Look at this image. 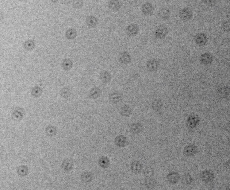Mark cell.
<instances>
[{"label":"cell","mask_w":230,"mask_h":190,"mask_svg":"<svg viewBox=\"0 0 230 190\" xmlns=\"http://www.w3.org/2000/svg\"><path fill=\"white\" fill-rule=\"evenodd\" d=\"M93 175L92 173L90 172H85L83 175V180L85 182H90L93 180Z\"/></svg>","instance_id":"cell-24"},{"label":"cell","mask_w":230,"mask_h":190,"mask_svg":"<svg viewBox=\"0 0 230 190\" xmlns=\"http://www.w3.org/2000/svg\"><path fill=\"white\" fill-rule=\"evenodd\" d=\"M141 10L144 15H152L154 12V8L151 3H147L142 5Z\"/></svg>","instance_id":"cell-8"},{"label":"cell","mask_w":230,"mask_h":190,"mask_svg":"<svg viewBox=\"0 0 230 190\" xmlns=\"http://www.w3.org/2000/svg\"><path fill=\"white\" fill-rule=\"evenodd\" d=\"M156 184V180L154 178L151 177H147L146 179L145 184V185L148 189H152L154 188Z\"/></svg>","instance_id":"cell-22"},{"label":"cell","mask_w":230,"mask_h":190,"mask_svg":"<svg viewBox=\"0 0 230 190\" xmlns=\"http://www.w3.org/2000/svg\"><path fill=\"white\" fill-rule=\"evenodd\" d=\"M142 165L140 161H135L132 162L131 169L132 171L134 173H139L141 172L142 169Z\"/></svg>","instance_id":"cell-13"},{"label":"cell","mask_w":230,"mask_h":190,"mask_svg":"<svg viewBox=\"0 0 230 190\" xmlns=\"http://www.w3.org/2000/svg\"><path fill=\"white\" fill-rule=\"evenodd\" d=\"M192 180H193V178L189 174H186L184 175L182 178V182H183V184H190L192 182Z\"/></svg>","instance_id":"cell-26"},{"label":"cell","mask_w":230,"mask_h":190,"mask_svg":"<svg viewBox=\"0 0 230 190\" xmlns=\"http://www.w3.org/2000/svg\"><path fill=\"white\" fill-rule=\"evenodd\" d=\"M180 178L179 173L176 172H171L167 176V179L169 183L174 184L179 182Z\"/></svg>","instance_id":"cell-7"},{"label":"cell","mask_w":230,"mask_h":190,"mask_svg":"<svg viewBox=\"0 0 230 190\" xmlns=\"http://www.w3.org/2000/svg\"><path fill=\"white\" fill-rule=\"evenodd\" d=\"M179 17L183 21H190L193 17V12L188 8H184L180 10L179 14Z\"/></svg>","instance_id":"cell-1"},{"label":"cell","mask_w":230,"mask_h":190,"mask_svg":"<svg viewBox=\"0 0 230 190\" xmlns=\"http://www.w3.org/2000/svg\"><path fill=\"white\" fill-rule=\"evenodd\" d=\"M130 132L133 134H140L143 130V126L142 124L139 122H136L132 124L130 126Z\"/></svg>","instance_id":"cell-9"},{"label":"cell","mask_w":230,"mask_h":190,"mask_svg":"<svg viewBox=\"0 0 230 190\" xmlns=\"http://www.w3.org/2000/svg\"><path fill=\"white\" fill-rule=\"evenodd\" d=\"M195 41L198 45H204L207 42V37L204 33H200L196 35Z\"/></svg>","instance_id":"cell-18"},{"label":"cell","mask_w":230,"mask_h":190,"mask_svg":"<svg viewBox=\"0 0 230 190\" xmlns=\"http://www.w3.org/2000/svg\"><path fill=\"white\" fill-rule=\"evenodd\" d=\"M99 77L101 81L105 84L110 83L112 79L111 74L106 71L101 72L100 74Z\"/></svg>","instance_id":"cell-11"},{"label":"cell","mask_w":230,"mask_h":190,"mask_svg":"<svg viewBox=\"0 0 230 190\" xmlns=\"http://www.w3.org/2000/svg\"><path fill=\"white\" fill-rule=\"evenodd\" d=\"M139 27L138 25L131 24L126 27V32L128 36L131 37L136 36L139 33Z\"/></svg>","instance_id":"cell-3"},{"label":"cell","mask_w":230,"mask_h":190,"mask_svg":"<svg viewBox=\"0 0 230 190\" xmlns=\"http://www.w3.org/2000/svg\"><path fill=\"white\" fill-rule=\"evenodd\" d=\"M213 172L210 170H206L201 172L200 177L203 182L208 183L211 182L214 178Z\"/></svg>","instance_id":"cell-2"},{"label":"cell","mask_w":230,"mask_h":190,"mask_svg":"<svg viewBox=\"0 0 230 190\" xmlns=\"http://www.w3.org/2000/svg\"><path fill=\"white\" fill-rule=\"evenodd\" d=\"M98 162L100 166L104 169L108 168L110 163L109 159L107 157L105 156H101L100 157Z\"/></svg>","instance_id":"cell-19"},{"label":"cell","mask_w":230,"mask_h":190,"mask_svg":"<svg viewBox=\"0 0 230 190\" xmlns=\"http://www.w3.org/2000/svg\"><path fill=\"white\" fill-rule=\"evenodd\" d=\"M98 19L93 15H90L87 17L86 20L87 26L89 27H95L98 24Z\"/></svg>","instance_id":"cell-16"},{"label":"cell","mask_w":230,"mask_h":190,"mask_svg":"<svg viewBox=\"0 0 230 190\" xmlns=\"http://www.w3.org/2000/svg\"><path fill=\"white\" fill-rule=\"evenodd\" d=\"M168 29L164 26H162L158 28L155 32V36L156 38L161 39L164 38L168 33Z\"/></svg>","instance_id":"cell-17"},{"label":"cell","mask_w":230,"mask_h":190,"mask_svg":"<svg viewBox=\"0 0 230 190\" xmlns=\"http://www.w3.org/2000/svg\"><path fill=\"white\" fill-rule=\"evenodd\" d=\"M144 174L146 177H151L154 174V170L151 167H148L144 169L143 172Z\"/></svg>","instance_id":"cell-25"},{"label":"cell","mask_w":230,"mask_h":190,"mask_svg":"<svg viewBox=\"0 0 230 190\" xmlns=\"http://www.w3.org/2000/svg\"><path fill=\"white\" fill-rule=\"evenodd\" d=\"M198 151L197 147L195 145H189L185 147L183 150V154L186 156L190 157L197 154Z\"/></svg>","instance_id":"cell-4"},{"label":"cell","mask_w":230,"mask_h":190,"mask_svg":"<svg viewBox=\"0 0 230 190\" xmlns=\"http://www.w3.org/2000/svg\"><path fill=\"white\" fill-rule=\"evenodd\" d=\"M73 5L74 8L79 9L83 6V1L82 0H74Z\"/></svg>","instance_id":"cell-27"},{"label":"cell","mask_w":230,"mask_h":190,"mask_svg":"<svg viewBox=\"0 0 230 190\" xmlns=\"http://www.w3.org/2000/svg\"><path fill=\"white\" fill-rule=\"evenodd\" d=\"M122 95L121 93L119 92H115L110 95L109 100L112 103L116 104L122 100Z\"/></svg>","instance_id":"cell-14"},{"label":"cell","mask_w":230,"mask_h":190,"mask_svg":"<svg viewBox=\"0 0 230 190\" xmlns=\"http://www.w3.org/2000/svg\"><path fill=\"white\" fill-rule=\"evenodd\" d=\"M147 66L148 70L150 72H154L158 68L157 61L153 59L149 60L147 62Z\"/></svg>","instance_id":"cell-20"},{"label":"cell","mask_w":230,"mask_h":190,"mask_svg":"<svg viewBox=\"0 0 230 190\" xmlns=\"http://www.w3.org/2000/svg\"><path fill=\"white\" fill-rule=\"evenodd\" d=\"M109 8L114 12H117L121 8V4L119 0H109L108 2Z\"/></svg>","instance_id":"cell-12"},{"label":"cell","mask_w":230,"mask_h":190,"mask_svg":"<svg viewBox=\"0 0 230 190\" xmlns=\"http://www.w3.org/2000/svg\"><path fill=\"white\" fill-rule=\"evenodd\" d=\"M115 144L119 147H125L128 145V140L126 137L123 135L117 136L115 139Z\"/></svg>","instance_id":"cell-10"},{"label":"cell","mask_w":230,"mask_h":190,"mask_svg":"<svg viewBox=\"0 0 230 190\" xmlns=\"http://www.w3.org/2000/svg\"><path fill=\"white\" fill-rule=\"evenodd\" d=\"M132 111L131 108L129 106L126 105L121 108L120 113L122 116L128 117L131 115Z\"/></svg>","instance_id":"cell-21"},{"label":"cell","mask_w":230,"mask_h":190,"mask_svg":"<svg viewBox=\"0 0 230 190\" xmlns=\"http://www.w3.org/2000/svg\"><path fill=\"white\" fill-rule=\"evenodd\" d=\"M202 1L209 6H214L216 4V0H202Z\"/></svg>","instance_id":"cell-28"},{"label":"cell","mask_w":230,"mask_h":190,"mask_svg":"<svg viewBox=\"0 0 230 190\" xmlns=\"http://www.w3.org/2000/svg\"><path fill=\"white\" fill-rule=\"evenodd\" d=\"M159 15L163 19H167L171 16V12L167 8H164L160 10L159 11Z\"/></svg>","instance_id":"cell-23"},{"label":"cell","mask_w":230,"mask_h":190,"mask_svg":"<svg viewBox=\"0 0 230 190\" xmlns=\"http://www.w3.org/2000/svg\"><path fill=\"white\" fill-rule=\"evenodd\" d=\"M101 93L102 91L100 88L98 87H94L90 90L89 96L90 99L95 100L100 96Z\"/></svg>","instance_id":"cell-15"},{"label":"cell","mask_w":230,"mask_h":190,"mask_svg":"<svg viewBox=\"0 0 230 190\" xmlns=\"http://www.w3.org/2000/svg\"><path fill=\"white\" fill-rule=\"evenodd\" d=\"M119 62L123 64H128L131 61V58L130 54L127 52L124 51L121 52L119 56Z\"/></svg>","instance_id":"cell-6"},{"label":"cell","mask_w":230,"mask_h":190,"mask_svg":"<svg viewBox=\"0 0 230 190\" xmlns=\"http://www.w3.org/2000/svg\"><path fill=\"white\" fill-rule=\"evenodd\" d=\"M199 119L197 116L191 115L187 120L186 125L189 128L193 129L195 127L199 124Z\"/></svg>","instance_id":"cell-5"}]
</instances>
